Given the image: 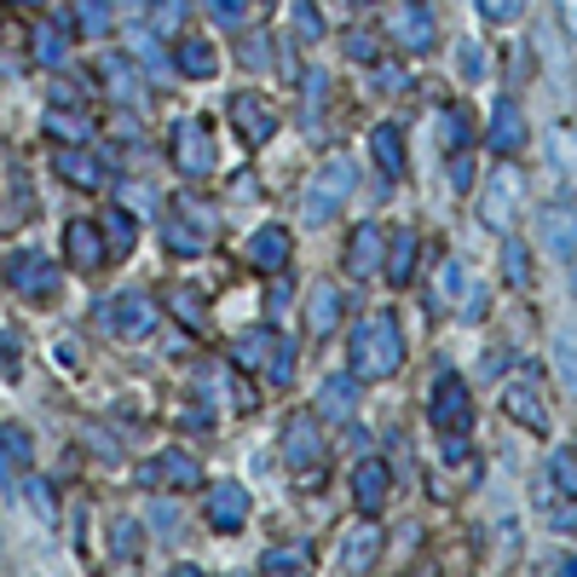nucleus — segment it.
Listing matches in <instances>:
<instances>
[{
  "mask_svg": "<svg viewBox=\"0 0 577 577\" xmlns=\"http://www.w3.org/2000/svg\"><path fill=\"white\" fill-rule=\"evenodd\" d=\"M398 364H405V330H398V318L393 312L359 318L353 335H346V370L359 382H387Z\"/></svg>",
  "mask_w": 577,
  "mask_h": 577,
  "instance_id": "f257e3e1",
  "label": "nucleus"
},
{
  "mask_svg": "<svg viewBox=\"0 0 577 577\" xmlns=\"http://www.w3.org/2000/svg\"><path fill=\"white\" fill-rule=\"evenodd\" d=\"M220 237V220L203 196H173L168 214H162V248L180 260H203Z\"/></svg>",
  "mask_w": 577,
  "mask_h": 577,
  "instance_id": "f03ea898",
  "label": "nucleus"
},
{
  "mask_svg": "<svg viewBox=\"0 0 577 577\" xmlns=\"http://www.w3.org/2000/svg\"><path fill=\"white\" fill-rule=\"evenodd\" d=\"M168 157H173V168H180L185 180H209V173L220 168V150H214L209 116L185 110L180 121H173V128H168Z\"/></svg>",
  "mask_w": 577,
  "mask_h": 577,
  "instance_id": "7ed1b4c3",
  "label": "nucleus"
},
{
  "mask_svg": "<svg viewBox=\"0 0 577 577\" xmlns=\"http://www.w3.org/2000/svg\"><path fill=\"white\" fill-rule=\"evenodd\" d=\"M359 185V168L346 162V157H330L318 173H312V185L307 196H300V209H307V225H323V220H335V209H346V196H353Z\"/></svg>",
  "mask_w": 577,
  "mask_h": 577,
  "instance_id": "20e7f679",
  "label": "nucleus"
},
{
  "mask_svg": "<svg viewBox=\"0 0 577 577\" xmlns=\"http://www.w3.org/2000/svg\"><path fill=\"white\" fill-rule=\"evenodd\" d=\"M7 284H12V295L35 300V307H53V295H58V266L46 260L41 248H12V255H7Z\"/></svg>",
  "mask_w": 577,
  "mask_h": 577,
  "instance_id": "39448f33",
  "label": "nucleus"
},
{
  "mask_svg": "<svg viewBox=\"0 0 577 577\" xmlns=\"http://www.w3.org/2000/svg\"><path fill=\"white\" fill-rule=\"evenodd\" d=\"M98 323H105V330H116V335H128V341H139V335L157 330V300H150L145 289L105 295V307H98Z\"/></svg>",
  "mask_w": 577,
  "mask_h": 577,
  "instance_id": "423d86ee",
  "label": "nucleus"
},
{
  "mask_svg": "<svg viewBox=\"0 0 577 577\" xmlns=\"http://www.w3.org/2000/svg\"><path fill=\"white\" fill-rule=\"evenodd\" d=\"M428 416H434L439 434H468V421H473V393H468V382H462L457 370H445L439 382H434Z\"/></svg>",
  "mask_w": 577,
  "mask_h": 577,
  "instance_id": "0eeeda50",
  "label": "nucleus"
},
{
  "mask_svg": "<svg viewBox=\"0 0 577 577\" xmlns=\"http://www.w3.org/2000/svg\"><path fill=\"white\" fill-rule=\"evenodd\" d=\"M139 485L145 491H196L203 485V468H196L191 450H162L139 468Z\"/></svg>",
  "mask_w": 577,
  "mask_h": 577,
  "instance_id": "6e6552de",
  "label": "nucleus"
},
{
  "mask_svg": "<svg viewBox=\"0 0 577 577\" xmlns=\"http://www.w3.org/2000/svg\"><path fill=\"white\" fill-rule=\"evenodd\" d=\"M520 168H496L491 180H485V196H480V225H491V232H509L514 225V203H520Z\"/></svg>",
  "mask_w": 577,
  "mask_h": 577,
  "instance_id": "1a4fd4ad",
  "label": "nucleus"
},
{
  "mask_svg": "<svg viewBox=\"0 0 577 577\" xmlns=\"http://www.w3.org/2000/svg\"><path fill=\"white\" fill-rule=\"evenodd\" d=\"M284 462L295 473H307V480H318V473H323V439H318V421L312 416H295L284 428Z\"/></svg>",
  "mask_w": 577,
  "mask_h": 577,
  "instance_id": "9d476101",
  "label": "nucleus"
},
{
  "mask_svg": "<svg viewBox=\"0 0 577 577\" xmlns=\"http://www.w3.org/2000/svg\"><path fill=\"white\" fill-rule=\"evenodd\" d=\"M387 35L405 46V53H428V46H434V12L421 7V0H393Z\"/></svg>",
  "mask_w": 577,
  "mask_h": 577,
  "instance_id": "9b49d317",
  "label": "nucleus"
},
{
  "mask_svg": "<svg viewBox=\"0 0 577 577\" xmlns=\"http://www.w3.org/2000/svg\"><path fill=\"white\" fill-rule=\"evenodd\" d=\"M64 255L75 271H98L110 260V237H105V225H93V220H70L64 225Z\"/></svg>",
  "mask_w": 577,
  "mask_h": 577,
  "instance_id": "f8f14e48",
  "label": "nucleus"
},
{
  "mask_svg": "<svg viewBox=\"0 0 577 577\" xmlns=\"http://www.w3.org/2000/svg\"><path fill=\"white\" fill-rule=\"evenodd\" d=\"M289 248H295L289 225H260V232H248V243H243V260L255 266V271H266V278H278V271L289 266Z\"/></svg>",
  "mask_w": 577,
  "mask_h": 577,
  "instance_id": "ddd939ff",
  "label": "nucleus"
},
{
  "mask_svg": "<svg viewBox=\"0 0 577 577\" xmlns=\"http://www.w3.org/2000/svg\"><path fill=\"white\" fill-rule=\"evenodd\" d=\"M232 128H237V139L248 150H255V145H266L271 133H278V110H271L260 93H237L232 98Z\"/></svg>",
  "mask_w": 577,
  "mask_h": 577,
  "instance_id": "4468645a",
  "label": "nucleus"
},
{
  "mask_svg": "<svg viewBox=\"0 0 577 577\" xmlns=\"http://www.w3.org/2000/svg\"><path fill=\"white\" fill-rule=\"evenodd\" d=\"M209 532H243V520H248V491L237 485V480H220V485H209Z\"/></svg>",
  "mask_w": 577,
  "mask_h": 577,
  "instance_id": "2eb2a0df",
  "label": "nucleus"
},
{
  "mask_svg": "<svg viewBox=\"0 0 577 577\" xmlns=\"http://www.w3.org/2000/svg\"><path fill=\"white\" fill-rule=\"evenodd\" d=\"M382 255H387V232L375 220H364L353 232V243H346V278H375V271L387 266Z\"/></svg>",
  "mask_w": 577,
  "mask_h": 577,
  "instance_id": "dca6fc26",
  "label": "nucleus"
},
{
  "mask_svg": "<svg viewBox=\"0 0 577 577\" xmlns=\"http://www.w3.org/2000/svg\"><path fill=\"white\" fill-rule=\"evenodd\" d=\"M387 496H393V468H387L382 457H364V462L353 468V503H359L364 514H382Z\"/></svg>",
  "mask_w": 577,
  "mask_h": 577,
  "instance_id": "f3484780",
  "label": "nucleus"
},
{
  "mask_svg": "<svg viewBox=\"0 0 577 577\" xmlns=\"http://www.w3.org/2000/svg\"><path fill=\"white\" fill-rule=\"evenodd\" d=\"M503 410L520 421V428H532V434H548V410H543V393L532 375H514V382L503 387Z\"/></svg>",
  "mask_w": 577,
  "mask_h": 577,
  "instance_id": "a211bd4d",
  "label": "nucleus"
},
{
  "mask_svg": "<svg viewBox=\"0 0 577 577\" xmlns=\"http://www.w3.org/2000/svg\"><path fill=\"white\" fill-rule=\"evenodd\" d=\"M485 145L496 150V157H514V150L525 145V116H520V105H514V98H496V105H491Z\"/></svg>",
  "mask_w": 577,
  "mask_h": 577,
  "instance_id": "6ab92c4d",
  "label": "nucleus"
},
{
  "mask_svg": "<svg viewBox=\"0 0 577 577\" xmlns=\"http://www.w3.org/2000/svg\"><path fill=\"white\" fill-rule=\"evenodd\" d=\"M53 168H58V180L75 185V191H98V185H105V168H98V157L87 145H58Z\"/></svg>",
  "mask_w": 577,
  "mask_h": 577,
  "instance_id": "aec40b11",
  "label": "nucleus"
},
{
  "mask_svg": "<svg viewBox=\"0 0 577 577\" xmlns=\"http://www.w3.org/2000/svg\"><path fill=\"white\" fill-rule=\"evenodd\" d=\"M173 70L185 75V82H214L220 75V53L209 35H185L180 46H173Z\"/></svg>",
  "mask_w": 577,
  "mask_h": 577,
  "instance_id": "412c9836",
  "label": "nucleus"
},
{
  "mask_svg": "<svg viewBox=\"0 0 577 577\" xmlns=\"http://www.w3.org/2000/svg\"><path fill=\"white\" fill-rule=\"evenodd\" d=\"M30 53H35L41 70H64V58H70V18L64 23H35V30H30Z\"/></svg>",
  "mask_w": 577,
  "mask_h": 577,
  "instance_id": "4be33fe9",
  "label": "nucleus"
},
{
  "mask_svg": "<svg viewBox=\"0 0 577 577\" xmlns=\"http://www.w3.org/2000/svg\"><path fill=\"white\" fill-rule=\"evenodd\" d=\"M543 237H548V255L560 260H577V209L571 203H555L543 214Z\"/></svg>",
  "mask_w": 577,
  "mask_h": 577,
  "instance_id": "5701e85b",
  "label": "nucleus"
},
{
  "mask_svg": "<svg viewBox=\"0 0 577 577\" xmlns=\"http://www.w3.org/2000/svg\"><path fill=\"white\" fill-rule=\"evenodd\" d=\"M353 405H359V375H353V370H346V375H330V382H323V393H318V416L346 421V416H353Z\"/></svg>",
  "mask_w": 577,
  "mask_h": 577,
  "instance_id": "b1692460",
  "label": "nucleus"
},
{
  "mask_svg": "<svg viewBox=\"0 0 577 577\" xmlns=\"http://www.w3.org/2000/svg\"><path fill=\"white\" fill-rule=\"evenodd\" d=\"M30 457H35L30 434H23L18 421H0V473H7V480H23V468H30Z\"/></svg>",
  "mask_w": 577,
  "mask_h": 577,
  "instance_id": "393cba45",
  "label": "nucleus"
},
{
  "mask_svg": "<svg viewBox=\"0 0 577 577\" xmlns=\"http://www.w3.org/2000/svg\"><path fill=\"white\" fill-rule=\"evenodd\" d=\"M341 312H346L341 289H335V284H318L312 300H307V330H312V335H330L335 323H341Z\"/></svg>",
  "mask_w": 577,
  "mask_h": 577,
  "instance_id": "a878e982",
  "label": "nucleus"
},
{
  "mask_svg": "<svg viewBox=\"0 0 577 577\" xmlns=\"http://www.w3.org/2000/svg\"><path fill=\"white\" fill-rule=\"evenodd\" d=\"M370 157H375V168H382L387 180H398V173H405V133H398L393 121H382V128L370 133Z\"/></svg>",
  "mask_w": 577,
  "mask_h": 577,
  "instance_id": "bb28decb",
  "label": "nucleus"
},
{
  "mask_svg": "<svg viewBox=\"0 0 577 577\" xmlns=\"http://www.w3.org/2000/svg\"><path fill=\"white\" fill-rule=\"evenodd\" d=\"M271 353H278V335H271L266 323H260V330H243L232 341V364H243V370H266Z\"/></svg>",
  "mask_w": 577,
  "mask_h": 577,
  "instance_id": "cd10ccee",
  "label": "nucleus"
},
{
  "mask_svg": "<svg viewBox=\"0 0 577 577\" xmlns=\"http://www.w3.org/2000/svg\"><path fill=\"white\" fill-rule=\"evenodd\" d=\"M428 295H434V300H428L434 312H450V307H457V300L468 295V271H462V260H439L434 289H428Z\"/></svg>",
  "mask_w": 577,
  "mask_h": 577,
  "instance_id": "c85d7f7f",
  "label": "nucleus"
},
{
  "mask_svg": "<svg viewBox=\"0 0 577 577\" xmlns=\"http://www.w3.org/2000/svg\"><path fill=\"white\" fill-rule=\"evenodd\" d=\"M387 278H393V289L398 284H410V271H416V232H410V225H398V232L387 237Z\"/></svg>",
  "mask_w": 577,
  "mask_h": 577,
  "instance_id": "c756f323",
  "label": "nucleus"
},
{
  "mask_svg": "<svg viewBox=\"0 0 577 577\" xmlns=\"http://www.w3.org/2000/svg\"><path fill=\"white\" fill-rule=\"evenodd\" d=\"M98 225H105V237H110V255H116V260H128V255H133V243H139V220H133V209H128V203H116Z\"/></svg>",
  "mask_w": 577,
  "mask_h": 577,
  "instance_id": "7c9ffc66",
  "label": "nucleus"
},
{
  "mask_svg": "<svg viewBox=\"0 0 577 577\" xmlns=\"http://www.w3.org/2000/svg\"><path fill=\"white\" fill-rule=\"evenodd\" d=\"M70 23H75V35H110L116 7L110 0H70Z\"/></svg>",
  "mask_w": 577,
  "mask_h": 577,
  "instance_id": "2f4dec72",
  "label": "nucleus"
},
{
  "mask_svg": "<svg viewBox=\"0 0 577 577\" xmlns=\"http://www.w3.org/2000/svg\"><path fill=\"white\" fill-rule=\"evenodd\" d=\"M375 555H382V532L375 525H359L353 537H341V571H364Z\"/></svg>",
  "mask_w": 577,
  "mask_h": 577,
  "instance_id": "473e14b6",
  "label": "nucleus"
},
{
  "mask_svg": "<svg viewBox=\"0 0 577 577\" xmlns=\"http://www.w3.org/2000/svg\"><path fill=\"white\" fill-rule=\"evenodd\" d=\"M46 133H53L58 145H87V139H93V121H87L82 110L53 105V110H46Z\"/></svg>",
  "mask_w": 577,
  "mask_h": 577,
  "instance_id": "72a5a7b5",
  "label": "nucleus"
},
{
  "mask_svg": "<svg viewBox=\"0 0 577 577\" xmlns=\"http://www.w3.org/2000/svg\"><path fill=\"white\" fill-rule=\"evenodd\" d=\"M289 30H295V41H300V46L323 41V18H318L312 0H295V7H289Z\"/></svg>",
  "mask_w": 577,
  "mask_h": 577,
  "instance_id": "f704fd0d",
  "label": "nucleus"
},
{
  "mask_svg": "<svg viewBox=\"0 0 577 577\" xmlns=\"http://www.w3.org/2000/svg\"><path fill=\"white\" fill-rule=\"evenodd\" d=\"M98 70H105V87L116 93V98H128V105H133V98H139V82H133V64L128 58H105V64H98Z\"/></svg>",
  "mask_w": 577,
  "mask_h": 577,
  "instance_id": "c9c22d12",
  "label": "nucleus"
},
{
  "mask_svg": "<svg viewBox=\"0 0 577 577\" xmlns=\"http://www.w3.org/2000/svg\"><path fill=\"white\" fill-rule=\"evenodd\" d=\"M503 278H509V289H520V295L532 289V260H525V243H514V237L503 243Z\"/></svg>",
  "mask_w": 577,
  "mask_h": 577,
  "instance_id": "e433bc0d",
  "label": "nucleus"
},
{
  "mask_svg": "<svg viewBox=\"0 0 577 577\" xmlns=\"http://www.w3.org/2000/svg\"><path fill=\"white\" fill-rule=\"evenodd\" d=\"M185 18H191V0H150V30L157 35H173Z\"/></svg>",
  "mask_w": 577,
  "mask_h": 577,
  "instance_id": "4c0bfd02",
  "label": "nucleus"
},
{
  "mask_svg": "<svg viewBox=\"0 0 577 577\" xmlns=\"http://www.w3.org/2000/svg\"><path fill=\"white\" fill-rule=\"evenodd\" d=\"M237 58L248 64V70H271V41L255 30V35H248V30H237Z\"/></svg>",
  "mask_w": 577,
  "mask_h": 577,
  "instance_id": "58836bf2",
  "label": "nucleus"
},
{
  "mask_svg": "<svg viewBox=\"0 0 577 577\" xmlns=\"http://www.w3.org/2000/svg\"><path fill=\"white\" fill-rule=\"evenodd\" d=\"M468 139H473V110L450 105V110H445V145H450V150H462Z\"/></svg>",
  "mask_w": 577,
  "mask_h": 577,
  "instance_id": "ea45409f",
  "label": "nucleus"
},
{
  "mask_svg": "<svg viewBox=\"0 0 577 577\" xmlns=\"http://www.w3.org/2000/svg\"><path fill=\"white\" fill-rule=\"evenodd\" d=\"M209 7V18L220 23V30H243L248 23V0H203Z\"/></svg>",
  "mask_w": 577,
  "mask_h": 577,
  "instance_id": "a19ab883",
  "label": "nucleus"
},
{
  "mask_svg": "<svg viewBox=\"0 0 577 577\" xmlns=\"http://www.w3.org/2000/svg\"><path fill=\"white\" fill-rule=\"evenodd\" d=\"M548 480H555L560 496H577V450H560V457L548 462Z\"/></svg>",
  "mask_w": 577,
  "mask_h": 577,
  "instance_id": "79ce46f5",
  "label": "nucleus"
},
{
  "mask_svg": "<svg viewBox=\"0 0 577 577\" xmlns=\"http://www.w3.org/2000/svg\"><path fill=\"white\" fill-rule=\"evenodd\" d=\"M196 300H203L196 289H173V295H168V312H173V318H185L191 330H203V307H196Z\"/></svg>",
  "mask_w": 577,
  "mask_h": 577,
  "instance_id": "37998d69",
  "label": "nucleus"
},
{
  "mask_svg": "<svg viewBox=\"0 0 577 577\" xmlns=\"http://www.w3.org/2000/svg\"><path fill=\"white\" fill-rule=\"evenodd\" d=\"M485 23H520L525 18V0H473Z\"/></svg>",
  "mask_w": 577,
  "mask_h": 577,
  "instance_id": "c03bdc74",
  "label": "nucleus"
},
{
  "mask_svg": "<svg viewBox=\"0 0 577 577\" xmlns=\"http://www.w3.org/2000/svg\"><path fill=\"white\" fill-rule=\"evenodd\" d=\"M133 532H139L133 520H116V525H110V555L133 560V555H139V537H133Z\"/></svg>",
  "mask_w": 577,
  "mask_h": 577,
  "instance_id": "a18cd8bd",
  "label": "nucleus"
},
{
  "mask_svg": "<svg viewBox=\"0 0 577 577\" xmlns=\"http://www.w3.org/2000/svg\"><path fill=\"white\" fill-rule=\"evenodd\" d=\"M295 353H300V346L295 341H278V353H271V364H266V375H271V382H289V375H295Z\"/></svg>",
  "mask_w": 577,
  "mask_h": 577,
  "instance_id": "49530a36",
  "label": "nucleus"
},
{
  "mask_svg": "<svg viewBox=\"0 0 577 577\" xmlns=\"http://www.w3.org/2000/svg\"><path fill=\"white\" fill-rule=\"evenodd\" d=\"M555 364H560V382L577 393V341H571V335L555 341Z\"/></svg>",
  "mask_w": 577,
  "mask_h": 577,
  "instance_id": "de8ad7c7",
  "label": "nucleus"
},
{
  "mask_svg": "<svg viewBox=\"0 0 577 577\" xmlns=\"http://www.w3.org/2000/svg\"><path fill=\"white\" fill-rule=\"evenodd\" d=\"M468 323H480L485 312H491V289H480V284H468V295H462V307H457Z\"/></svg>",
  "mask_w": 577,
  "mask_h": 577,
  "instance_id": "09e8293b",
  "label": "nucleus"
},
{
  "mask_svg": "<svg viewBox=\"0 0 577 577\" xmlns=\"http://www.w3.org/2000/svg\"><path fill=\"white\" fill-rule=\"evenodd\" d=\"M457 64H462L468 82H480V75H485V53H480V41H462V46H457Z\"/></svg>",
  "mask_w": 577,
  "mask_h": 577,
  "instance_id": "8fccbe9b",
  "label": "nucleus"
},
{
  "mask_svg": "<svg viewBox=\"0 0 577 577\" xmlns=\"http://www.w3.org/2000/svg\"><path fill=\"white\" fill-rule=\"evenodd\" d=\"M346 58H353V64H375V35L353 30V35H346Z\"/></svg>",
  "mask_w": 577,
  "mask_h": 577,
  "instance_id": "3c124183",
  "label": "nucleus"
},
{
  "mask_svg": "<svg viewBox=\"0 0 577 577\" xmlns=\"http://www.w3.org/2000/svg\"><path fill=\"white\" fill-rule=\"evenodd\" d=\"M548 520H555V532H560V537H577V496L555 503V509H548Z\"/></svg>",
  "mask_w": 577,
  "mask_h": 577,
  "instance_id": "603ef678",
  "label": "nucleus"
},
{
  "mask_svg": "<svg viewBox=\"0 0 577 577\" xmlns=\"http://www.w3.org/2000/svg\"><path fill=\"white\" fill-rule=\"evenodd\" d=\"M312 555H307V543H300V548H271V555H266V571H284V566H307Z\"/></svg>",
  "mask_w": 577,
  "mask_h": 577,
  "instance_id": "864d4df0",
  "label": "nucleus"
},
{
  "mask_svg": "<svg viewBox=\"0 0 577 577\" xmlns=\"http://www.w3.org/2000/svg\"><path fill=\"white\" fill-rule=\"evenodd\" d=\"M375 87H382V93H405L410 75H405V70H382V75H375Z\"/></svg>",
  "mask_w": 577,
  "mask_h": 577,
  "instance_id": "5fc2aeb1",
  "label": "nucleus"
},
{
  "mask_svg": "<svg viewBox=\"0 0 577 577\" xmlns=\"http://www.w3.org/2000/svg\"><path fill=\"white\" fill-rule=\"evenodd\" d=\"M462 457H468V439L450 434V439H445V462H462Z\"/></svg>",
  "mask_w": 577,
  "mask_h": 577,
  "instance_id": "6e6d98bb",
  "label": "nucleus"
},
{
  "mask_svg": "<svg viewBox=\"0 0 577 577\" xmlns=\"http://www.w3.org/2000/svg\"><path fill=\"white\" fill-rule=\"evenodd\" d=\"M560 23H566V35L577 41V0H560Z\"/></svg>",
  "mask_w": 577,
  "mask_h": 577,
  "instance_id": "4d7b16f0",
  "label": "nucleus"
},
{
  "mask_svg": "<svg viewBox=\"0 0 577 577\" xmlns=\"http://www.w3.org/2000/svg\"><path fill=\"white\" fill-rule=\"evenodd\" d=\"M150 520H157V525H162V532H173V525H180V514H173V509H162V503H157V509H150Z\"/></svg>",
  "mask_w": 577,
  "mask_h": 577,
  "instance_id": "13d9d810",
  "label": "nucleus"
},
{
  "mask_svg": "<svg viewBox=\"0 0 577 577\" xmlns=\"http://www.w3.org/2000/svg\"><path fill=\"white\" fill-rule=\"evenodd\" d=\"M7 7H18V12H41L46 0H7Z\"/></svg>",
  "mask_w": 577,
  "mask_h": 577,
  "instance_id": "bf43d9fd",
  "label": "nucleus"
},
{
  "mask_svg": "<svg viewBox=\"0 0 577 577\" xmlns=\"http://www.w3.org/2000/svg\"><path fill=\"white\" fill-rule=\"evenodd\" d=\"M353 7H375V0H353Z\"/></svg>",
  "mask_w": 577,
  "mask_h": 577,
  "instance_id": "052dcab7",
  "label": "nucleus"
},
{
  "mask_svg": "<svg viewBox=\"0 0 577 577\" xmlns=\"http://www.w3.org/2000/svg\"><path fill=\"white\" fill-rule=\"evenodd\" d=\"M255 7H271V0H255Z\"/></svg>",
  "mask_w": 577,
  "mask_h": 577,
  "instance_id": "680f3d73",
  "label": "nucleus"
}]
</instances>
